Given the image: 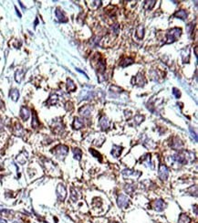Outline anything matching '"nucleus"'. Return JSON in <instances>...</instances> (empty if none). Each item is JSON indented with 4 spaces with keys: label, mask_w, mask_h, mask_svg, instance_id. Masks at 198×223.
<instances>
[{
    "label": "nucleus",
    "mask_w": 198,
    "mask_h": 223,
    "mask_svg": "<svg viewBox=\"0 0 198 223\" xmlns=\"http://www.w3.org/2000/svg\"><path fill=\"white\" fill-rule=\"evenodd\" d=\"M51 152L53 153V155H55V156H56L57 158L59 159H64L65 156L68 155V152H69V148L67 146H64V145H59L57 146H55L52 150Z\"/></svg>",
    "instance_id": "nucleus-3"
},
{
    "label": "nucleus",
    "mask_w": 198,
    "mask_h": 223,
    "mask_svg": "<svg viewBox=\"0 0 198 223\" xmlns=\"http://www.w3.org/2000/svg\"><path fill=\"white\" fill-rule=\"evenodd\" d=\"M70 191H71V195H70V197L71 200H72L73 201H76L78 200V193H77V190L74 188V187H71L70 188Z\"/></svg>",
    "instance_id": "nucleus-35"
},
{
    "label": "nucleus",
    "mask_w": 198,
    "mask_h": 223,
    "mask_svg": "<svg viewBox=\"0 0 198 223\" xmlns=\"http://www.w3.org/2000/svg\"><path fill=\"white\" fill-rule=\"evenodd\" d=\"M132 83L134 85L142 87V86H144L145 83H146V79L141 72H139L135 77L132 79Z\"/></svg>",
    "instance_id": "nucleus-6"
},
{
    "label": "nucleus",
    "mask_w": 198,
    "mask_h": 223,
    "mask_svg": "<svg viewBox=\"0 0 198 223\" xmlns=\"http://www.w3.org/2000/svg\"><path fill=\"white\" fill-rule=\"evenodd\" d=\"M115 223H119V222H115Z\"/></svg>",
    "instance_id": "nucleus-44"
},
{
    "label": "nucleus",
    "mask_w": 198,
    "mask_h": 223,
    "mask_svg": "<svg viewBox=\"0 0 198 223\" xmlns=\"http://www.w3.org/2000/svg\"><path fill=\"white\" fill-rule=\"evenodd\" d=\"M72 127H73V129H75V130H78L81 128H83L84 127V122L81 120V118L75 117L73 124H72Z\"/></svg>",
    "instance_id": "nucleus-17"
},
{
    "label": "nucleus",
    "mask_w": 198,
    "mask_h": 223,
    "mask_svg": "<svg viewBox=\"0 0 198 223\" xmlns=\"http://www.w3.org/2000/svg\"><path fill=\"white\" fill-rule=\"evenodd\" d=\"M183 146H184L183 142H182L181 139H179L178 137H173L170 141V146L175 150H180L182 147H183Z\"/></svg>",
    "instance_id": "nucleus-10"
},
{
    "label": "nucleus",
    "mask_w": 198,
    "mask_h": 223,
    "mask_svg": "<svg viewBox=\"0 0 198 223\" xmlns=\"http://www.w3.org/2000/svg\"><path fill=\"white\" fill-rule=\"evenodd\" d=\"M140 162L145 165L146 166H151V154H146L145 156H141Z\"/></svg>",
    "instance_id": "nucleus-22"
},
{
    "label": "nucleus",
    "mask_w": 198,
    "mask_h": 223,
    "mask_svg": "<svg viewBox=\"0 0 198 223\" xmlns=\"http://www.w3.org/2000/svg\"><path fill=\"white\" fill-rule=\"evenodd\" d=\"M72 109H73L72 103H71V102H67L66 103V110L67 111H71Z\"/></svg>",
    "instance_id": "nucleus-39"
},
{
    "label": "nucleus",
    "mask_w": 198,
    "mask_h": 223,
    "mask_svg": "<svg viewBox=\"0 0 198 223\" xmlns=\"http://www.w3.org/2000/svg\"><path fill=\"white\" fill-rule=\"evenodd\" d=\"M13 133L16 136H23L24 134H25V130H24V128L19 123H16L13 128Z\"/></svg>",
    "instance_id": "nucleus-12"
},
{
    "label": "nucleus",
    "mask_w": 198,
    "mask_h": 223,
    "mask_svg": "<svg viewBox=\"0 0 198 223\" xmlns=\"http://www.w3.org/2000/svg\"><path fill=\"white\" fill-rule=\"evenodd\" d=\"M91 110H92V108L90 105H85L78 110V113L81 114V115H82L84 117H90L91 115Z\"/></svg>",
    "instance_id": "nucleus-15"
},
{
    "label": "nucleus",
    "mask_w": 198,
    "mask_h": 223,
    "mask_svg": "<svg viewBox=\"0 0 198 223\" xmlns=\"http://www.w3.org/2000/svg\"><path fill=\"white\" fill-rule=\"evenodd\" d=\"M173 17L180 18L182 20H185L186 18H187V13H186L185 10H178L173 14Z\"/></svg>",
    "instance_id": "nucleus-23"
},
{
    "label": "nucleus",
    "mask_w": 198,
    "mask_h": 223,
    "mask_svg": "<svg viewBox=\"0 0 198 223\" xmlns=\"http://www.w3.org/2000/svg\"><path fill=\"white\" fill-rule=\"evenodd\" d=\"M24 75H25V70H18L17 71H16V73H15V80H16V82H18V83L21 82Z\"/></svg>",
    "instance_id": "nucleus-24"
},
{
    "label": "nucleus",
    "mask_w": 198,
    "mask_h": 223,
    "mask_svg": "<svg viewBox=\"0 0 198 223\" xmlns=\"http://www.w3.org/2000/svg\"><path fill=\"white\" fill-rule=\"evenodd\" d=\"M133 62H134V60H133L132 58H124V59H122V60H121L120 65H121L122 68H124V67H127V66L132 64Z\"/></svg>",
    "instance_id": "nucleus-25"
},
{
    "label": "nucleus",
    "mask_w": 198,
    "mask_h": 223,
    "mask_svg": "<svg viewBox=\"0 0 198 223\" xmlns=\"http://www.w3.org/2000/svg\"><path fill=\"white\" fill-rule=\"evenodd\" d=\"M173 95L176 97V98H180V96H181V92H180V91L178 90V89H176V88H173Z\"/></svg>",
    "instance_id": "nucleus-37"
},
{
    "label": "nucleus",
    "mask_w": 198,
    "mask_h": 223,
    "mask_svg": "<svg viewBox=\"0 0 198 223\" xmlns=\"http://www.w3.org/2000/svg\"><path fill=\"white\" fill-rule=\"evenodd\" d=\"M190 221H191V219H190L188 215L185 213H182L179 216V219H178L179 223H190Z\"/></svg>",
    "instance_id": "nucleus-26"
},
{
    "label": "nucleus",
    "mask_w": 198,
    "mask_h": 223,
    "mask_svg": "<svg viewBox=\"0 0 198 223\" xmlns=\"http://www.w3.org/2000/svg\"><path fill=\"white\" fill-rule=\"evenodd\" d=\"M73 155H74V158L77 159V160H81V156H82V152L81 149L78 148H74L73 149Z\"/></svg>",
    "instance_id": "nucleus-34"
},
{
    "label": "nucleus",
    "mask_w": 198,
    "mask_h": 223,
    "mask_svg": "<svg viewBox=\"0 0 198 223\" xmlns=\"http://www.w3.org/2000/svg\"><path fill=\"white\" fill-rule=\"evenodd\" d=\"M110 124V121L108 120V118H107L106 116H101V117L100 118L99 126L101 128V130L105 131V130L109 129Z\"/></svg>",
    "instance_id": "nucleus-14"
},
{
    "label": "nucleus",
    "mask_w": 198,
    "mask_h": 223,
    "mask_svg": "<svg viewBox=\"0 0 198 223\" xmlns=\"http://www.w3.org/2000/svg\"><path fill=\"white\" fill-rule=\"evenodd\" d=\"M55 13H56V17H57V18H58V20L59 21V22H61V23H65V22H67L68 21V19H67V18H66V16H65V14L63 13L59 9H56V11H55Z\"/></svg>",
    "instance_id": "nucleus-18"
},
{
    "label": "nucleus",
    "mask_w": 198,
    "mask_h": 223,
    "mask_svg": "<svg viewBox=\"0 0 198 223\" xmlns=\"http://www.w3.org/2000/svg\"><path fill=\"white\" fill-rule=\"evenodd\" d=\"M90 152H91V154L94 156V157H96V158H100V160H101V156H100V154L99 153V152H97L96 150H94V149H90Z\"/></svg>",
    "instance_id": "nucleus-36"
},
{
    "label": "nucleus",
    "mask_w": 198,
    "mask_h": 223,
    "mask_svg": "<svg viewBox=\"0 0 198 223\" xmlns=\"http://www.w3.org/2000/svg\"><path fill=\"white\" fill-rule=\"evenodd\" d=\"M125 116H126V119H130L132 116V113L130 111H125Z\"/></svg>",
    "instance_id": "nucleus-41"
},
{
    "label": "nucleus",
    "mask_w": 198,
    "mask_h": 223,
    "mask_svg": "<svg viewBox=\"0 0 198 223\" xmlns=\"http://www.w3.org/2000/svg\"><path fill=\"white\" fill-rule=\"evenodd\" d=\"M51 128L55 134H60L63 129H64V125H63L62 122L60 120H54L51 124Z\"/></svg>",
    "instance_id": "nucleus-9"
},
{
    "label": "nucleus",
    "mask_w": 198,
    "mask_h": 223,
    "mask_svg": "<svg viewBox=\"0 0 198 223\" xmlns=\"http://www.w3.org/2000/svg\"><path fill=\"white\" fill-rule=\"evenodd\" d=\"M122 176L124 178H127L130 177H134V178H139L141 176V172H137L132 169H124L122 171Z\"/></svg>",
    "instance_id": "nucleus-13"
},
{
    "label": "nucleus",
    "mask_w": 198,
    "mask_h": 223,
    "mask_svg": "<svg viewBox=\"0 0 198 223\" xmlns=\"http://www.w3.org/2000/svg\"><path fill=\"white\" fill-rule=\"evenodd\" d=\"M9 96L14 102H17L19 98V92L17 89H12L9 92Z\"/></svg>",
    "instance_id": "nucleus-27"
},
{
    "label": "nucleus",
    "mask_w": 198,
    "mask_h": 223,
    "mask_svg": "<svg viewBox=\"0 0 198 223\" xmlns=\"http://www.w3.org/2000/svg\"><path fill=\"white\" fill-rule=\"evenodd\" d=\"M93 66L96 68L97 71H99L100 74H103L106 70V62L103 58L100 57V54H96V56L93 58Z\"/></svg>",
    "instance_id": "nucleus-1"
},
{
    "label": "nucleus",
    "mask_w": 198,
    "mask_h": 223,
    "mask_svg": "<svg viewBox=\"0 0 198 223\" xmlns=\"http://www.w3.org/2000/svg\"><path fill=\"white\" fill-rule=\"evenodd\" d=\"M158 176H159L161 180H166L168 178L169 176V170L167 168V166L163 164H161L159 166V173H158Z\"/></svg>",
    "instance_id": "nucleus-7"
},
{
    "label": "nucleus",
    "mask_w": 198,
    "mask_h": 223,
    "mask_svg": "<svg viewBox=\"0 0 198 223\" xmlns=\"http://www.w3.org/2000/svg\"><path fill=\"white\" fill-rule=\"evenodd\" d=\"M117 203H118L119 208H121V209L126 208V207H127L130 203V200L125 195L121 194V195H119V197H118Z\"/></svg>",
    "instance_id": "nucleus-8"
},
{
    "label": "nucleus",
    "mask_w": 198,
    "mask_h": 223,
    "mask_svg": "<svg viewBox=\"0 0 198 223\" xmlns=\"http://www.w3.org/2000/svg\"><path fill=\"white\" fill-rule=\"evenodd\" d=\"M135 188H136V187L133 184H126L124 187V190L126 191V193H128V194H132L133 191L135 190Z\"/></svg>",
    "instance_id": "nucleus-30"
},
{
    "label": "nucleus",
    "mask_w": 198,
    "mask_h": 223,
    "mask_svg": "<svg viewBox=\"0 0 198 223\" xmlns=\"http://www.w3.org/2000/svg\"><path fill=\"white\" fill-rule=\"evenodd\" d=\"M56 192H57V196L59 200L60 201H64L65 198L67 197V189L66 187L63 185V184H59L56 189Z\"/></svg>",
    "instance_id": "nucleus-4"
},
{
    "label": "nucleus",
    "mask_w": 198,
    "mask_h": 223,
    "mask_svg": "<svg viewBox=\"0 0 198 223\" xmlns=\"http://www.w3.org/2000/svg\"><path fill=\"white\" fill-rule=\"evenodd\" d=\"M67 90L69 92H74V91H76V85L73 82L72 80H70V79H67Z\"/></svg>",
    "instance_id": "nucleus-28"
},
{
    "label": "nucleus",
    "mask_w": 198,
    "mask_h": 223,
    "mask_svg": "<svg viewBox=\"0 0 198 223\" xmlns=\"http://www.w3.org/2000/svg\"><path fill=\"white\" fill-rule=\"evenodd\" d=\"M30 116V111L28 107L22 106L20 109V117L23 121H27Z\"/></svg>",
    "instance_id": "nucleus-16"
},
{
    "label": "nucleus",
    "mask_w": 198,
    "mask_h": 223,
    "mask_svg": "<svg viewBox=\"0 0 198 223\" xmlns=\"http://www.w3.org/2000/svg\"><path fill=\"white\" fill-rule=\"evenodd\" d=\"M144 116L141 115V114H136L135 117H134V124H135V125H139L141 124L142 122L144 121Z\"/></svg>",
    "instance_id": "nucleus-33"
},
{
    "label": "nucleus",
    "mask_w": 198,
    "mask_h": 223,
    "mask_svg": "<svg viewBox=\"0 0 198 223\" xmlns=\"http://www.w3.org/2000/svg\"><path fill=\"white\" fill-rule=\"evenodd\" d=\"M17 160H18V162L19 163V164H21V165H24L25 164L27 161H28V154H27V152H21L18 156V157H17Z\"/></svg>",
    "instance_id": "nucleus-21"
},
{
    "label": "nucleus",
    "mask_w": 198,
    "mask_h": 223,
    "mask_svg": "<svg viewBox=\"0 0 198 223\" xmlns=\"http://www.w3.org/2000/svg\"><path fill=\"white\" fill-rule=\"evenodd\" d=\"M122 146H112V152H110V154H112L115 158H118L119 156H121V154H122Z\"/></svg>",
    "instance_id": "nucleus-20"
},
{
    "label": "nucleus",
    "mask_w": 198,
    "mask_h": 223,
    "mask_svg": "<svg viewBox=\"0 0 198 223\" xmlns=\"http://www.w3.org/2000/svg\"><path fill=\"white\" fill-rule=\"evenodd\" d=\"M31 124H32V127L34 129H37L38 128L39 126V122H38V119H37V116L35 112H33V116H32V123H31Z\"/></svg>",
    "instance_id": "nucleus-31"
},
{
    "label": "nucleus",
    "mask_w": 198,
    "mask_h": 223,
    "mask_svg": "<svg viewBox=\"0 0 198 223\" xmlns=\"http://www.w3.org/2000/svg\"><path fill=\"white\" fill-rule=\"evenodd\" d=\"M155 3H156V1H154V0L153 1H145L144 4V9L145 10H151L154 6Z\"/></svg>",
    "instance_id": "nucleus-32"
},
{
    "label": "nucleus",
    "mask_w": 198,
    "mask_h": 223,
    "mask_svg": "<svg viewBox=\"0 0 198 223\" xmlns=\"http://www.w3.org/2000/svg\"><path fill=\"white\" fill-rule=\"evenodd\" d=\"M94 97V92H92L91 90H87V89H84L82 90L81 92V94L80 96V101H82V100H90L91 98Z\"/></svg>",
    "instance_id": "nucleus-11"
},
{
    "label": "nucleus",
    "mask_w": 198,
    "mask_h": 223,
    "mask_svg": "<svg viewBox=\"0 0 198 223\" xmlns=\"http://www.w3.org/2000/svg\"><path fill=\"white\" fill-rule=\"evenodd\" d=\"M182 34V29L179 28H173L168 31V33L166 34V41L165 44H170L176 41L177 39L181 37Z\"/></svg>",
    "instance_id": "nucleus-2"
},
{
    "label": "nucleus",
    "mask_w": 198,
    "mask_h": 223,
    "mask_svg": "<svg viewBox=\"0 0 198 223\" xmlns=\"http://www.w3.org/2000/svg\"><path fill=\"white\" fill-rule=\"evenodd\" d=\"M144 36V26H139L136 29V37L138 39H141Z\"/></svg>",
    "instance_id": "nucleus-29"
},
{
    "label": "nucleus",
    "mask_w": 198,
    "mask_h": 223,
    "mask_svg": "<svg viewBox=\"0 0 198 223\" xmlns=\"http://www.w3.org/2000/svg\"><path fill=\"white\" fill-rule=\"evenodd\" d=\"M119 26L118 25H112V30L113 31V32L115 33V34H118L119 33Z\"/></svg>",
    "instance_id": "nucleus-38"
},
{
    "label": "nucleus",
    "mask_w": 198,
    "mask_h": 223,
    "mask_svg": "<svg viewBox=\"0 0 198 223\" xmlns=\"http://www.w3.org/2000/svg\"><path fill=\"white\" fill-rule=\"evenodd\" d=\"M77 70H78V72H81V73H82V74H83V75H84V76H85V77H86V78H89V77H88V75H87V74H86V73H85V72H84V71H82V70H80V69H77Z\"/></svg>",
    "instance_id": "nucleus-42"
},
{
    "label": "nucleus",
    "mask_w": 198,
    "mask_h": 223,
    "mask_svg": "<svg viewBox=\"0 0 198 223\" xmlns=\"http://www.w3.org/2000/svg\"><path fill=\"white\" fill-rule=\"evenodd\" d=\"M190 133H191V134H192V137H193V138H194V141H195V142H197V136H196V134L193 131V128H192V127H191V128H190Z\"/></svg>",
    "instance_id": "nucleus-40"
},
{
    "label": "nucleus",
    "mask_w": 198,
    "mask_h": 223,
    "mask_svg": "<svg viewBox=\"0 0 198 223\" xmlns=\"http://www.w3.org/2000/svg\"><path fill=\"white\" fill-rule=\"evenodd\" d=\"M16 11H17V14L18 15V17H21V14L18 12V9H17V7H16Z\"/></svg>",
    "instance_id": "nucleus-43"
},
{
    "label": "nucleus",
    "mask_w": 198,
    "mask_h": 223,
    "mask_svg": "<svg viewBox=\"0 0 198 223\" xmlns=\"http://www.w3.org/2000/svg\"><path fill=\"white\" fill-rule=\"evenodd\" d=\"M150 207H151L152 209H153L154 210H156V211H163L165 209L166 204L162 200H154L151 203Z\"/></svg>",
    "instance_id": "nucleus-5"
},
{
    "label": "nucleus",
    "mask_w": 198,
    "mask_h": 223,
    "mask_svg": "<svg viewBox=\"0 0 198 223\" xmlns=\"http://www.w3.org/2000/svg\"><path fill=\"white\" fill-rule=\"evenodd\" d=\"M58 101H59L58 95L55 94V93H52V94L50 95V98L47 99V102H46V104H47V105H50V106L55 105V104H56V103L58 102Z\"/></svg>",
    "instance_id": "nucleus-19"
}]
</instances>
